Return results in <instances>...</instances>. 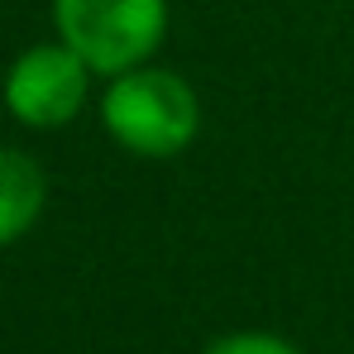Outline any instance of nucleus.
<instances>
[{
  "label": "nucleus",
  "mask_w": 354,
  "mask_h": 354,
  "mask_svg": "<svg viewBox=\"0 0 354 354\" xmlns=\"http://www.w3.org/2000/svg\"><path fill=\"white\" fill-rule=\"evenodd\" d=\"M91 82L96 72L62 39H48V44H29L24 53H15L0 82V101L24 129H67L86 111Z\"/></svg>",
  "instance_id": "obj_3"
},
{
  "label": "nucleus",
  "mask_w": 354,
  "mask_h": 354,
  "mask_svg": "<svg viewBox=\"0 0 354 354\" xmlns=\"http://www.w3.org/2000/svg\"><path fill=\"white\" fill-rule=\"evenodd\" d=\"M48 211V173L34 153L0 144V249L19 244Z\"/></svg>",
  "instance_id": "obj_4"
},
{
  "label": "nucleus",
  "mask_w": 354,
  "mask_h": 354,
  "mask_svg": "<svg viewBox=\"0 0 354 354\" xmlns=\"http://www.w3.org/2000/svg\"><path fill=\"white\" fill-rule=\"evenodd\" d=\"M201 354H301L288 335H273V330H230V335H216Z\"/></svg>",
  "instance_id": "obj_5"
},
{
  "label": "nucleus",
  "mask_w": 354,
  "mask_h": 354,
  "mask_svg": "<svg viewBox=\"0 0 354 354\" xmlns=\"http://www.w3.org/2000/svg\"><path fill=\"white\" fill-rule=\"evenodd\" d=\"M173 24V0H53L58 39L96 77L153 62Z\"/></svg>",
  "instance_id": "obj_2"
},
{
  "label": "nucleus",
  "mask_w": 354,
  "mask_h": 354,
  "mask_svg": "<svg viewBox=\"0 0 354 354\" xmlns=\"http://www.w3.org/2000/svg\"><path fill=\"white\" fill-rule=\"evenodd\" d=\"M96 111H101L106 139L144 163H173L201 139L196 86L158 58L106 77Z\"/></svg>",
  "instance_id": "obj_1"
}]
</instances>
